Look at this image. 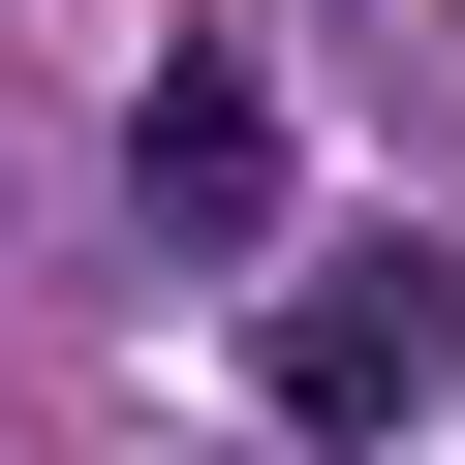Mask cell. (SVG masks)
I'll use <instances>...</instances> for the list:
<instances>
[{"label": "cell", "instance_id": "7a4b0ae2", "mask_svg": "<svg viewBox=\"0 0 465 465\" xmlns=\"http://www.w3.org/2000/svg\"><path fill=\"white\" fill-rule=\"evenodd\" d=\"M124 249H280V94H249V32H155V94H124Z\"/></svg>", "mask_w": 465, "mask_h": 465}, {"label": "cell", "instance_id": "6da1fadb", "mask_svg": "<svg viewBox=\"0 0 465 465\" xmlns=\"http://www.w3.org/2000/svg\"><path fill=\"white\" fill-rule=\"evenodd\" d=\"M434 372H465V249H403V217H341V249H280V311H249V403H280V465L403 434Z\"/></svg>", "mask_w": 465, "mask_h": 465}]
</instances>
